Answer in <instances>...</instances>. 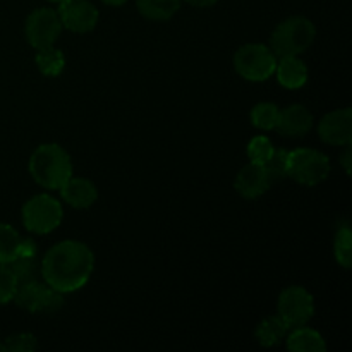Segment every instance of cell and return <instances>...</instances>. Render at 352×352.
Masks as SVG:
<instances>
[{"instance_id":"cell-9","label":"cell","mask_w":352,"mask_h":352,"mask_svg":"<svg viewBox=\"0 0 352 352\" xmlns=\"http://www.w3.org/2000/svg\"><path fill=\"white\" fill-rule=\"evenodd\" d=\"M24 31H26L28 43L36 50L54 47L62 31L60 17H58L57 10L41 7L28 16Z\"/></svg>"},{"instance_id":"cell-24","label":"cell","mask_w":352,"mask_h":352,"mask_svg":"<svg viewBox=\"0 0 352 352\" xmlns=\"http://www.w3.org/2000/svg\"><path fill=\"white\" fill-rule=\"evenodd\" d=\"M287 155L289 151L278 148V150H274V153L270 155V158L265 164H261L265 167L270 184H275V182L287 177Z\"/></svg>"},{"instance_id":"cell-25","label":"cell","mask_w":352,"mask_h":352,"mask_svg":"<svg viewBox=\"0 0 352 352\" xmlns=\"http://www.w3.org/2000/svg\"><path fill=\"white\" fill-rule=\"evenodd\" d=\"M274 144L267 136H256L248 144V157H250L251 162L265 164L270 158V155L274 153Z\"/></svg>"},{"instance_id":"cell-17","label":"cell","mask_w":352,"mask_h":352,"mask_svg":"<svg viewBox=\"0 0 352 352\" xmlns=\"http://www.w3.org/2000/svg\"><path fill=\"white\" fill-rule=\"evenodd\" d=\"M291 332V327L278 315L267 316L256 329V339L263 347H274L280 344Z\"/></svg>"},{"instance_id":"cell-33","label":"cell","mask_w":352,"mask_h":352,"mask_svg":"<svg viewBox=\"0 0 352 352\" xmlns=\"http://www.w3.org/2000/svg\"><path fill=\"white\" fill-rule=\"evenodd\" d=\"M0 351H3V346H2V342H0Z\"/></svg>"},{"instance_id":"cell-13","label":"cell","mask_w":352,"mask_h":352,"mask_svg":"<svg viewBox=\"0 0 352 352\" xmlns=\"http://www.w3.org/2000/svg\"><path fill=\"white\" fill-rule=\"evenodd\" d=\"M313 116L305 105H289L278 113V122L275 129L284 136H305L311 131Z\"/></svg>"},{"instance_id":"cell-2","label":"cell","mask_w":352,"mask_h":352,"mask_svg":"<svg viewBox=\"0 0 352 352\" xmlns=\"http://www.w3.org/2000/svg\"><path fill=\"white\" fill-rule=\"evenodd\" d=\"M31 177L45 189H60L72 177V162L67 151L55 143L38 146L30 158Z\"/></svg>"},{"instance_id":"cell-22","label":"cell","mask_w":352,"mask_h":352,"mask_svg":"<svg viewBox=\"0 0 352 352\" xmlns=\"http://www.w3.org/2000/svg\"><path fill=\"white\" fill-rule=\"evenodd\" d=\"M9 268L12 275L16 277L17 285L28 284V282L38 280V274H40V267H38L34 258L26 256H16L12 261H9Z\"/></svg>"},{"instance_id":"cell-32","label":"cell","mask_w":352,"mask_h":352,"mask_svg":"<svg viewBox=\"0 0 352 352\" xmlns=\"http://www.w3.org/2000/svg\"><path fill=\"white\" fill-rule=\"evenodd\" d=\"M50 2H62V0H50Z\"/></svg>"},{"instance_id":"cell-27","label":"cell","mask_w":352,"mask_h":352,"mask_svg":"<svg viewBox=\"0 0 352 352\" xmlns=\"http://www.w3.org/2000/svg\"><path fill=\"white\" fill-rule=\"evenodd\" d=\"M2 346H3V351L30 352L36 349L38 342H36V337H34L33 333H17V336L9 337Z\"/></svg>"},{"instance_id":"cell-20","label":"cell","mask_w":352,"mask_h":352,"mask_svg":"<svg viewBox=\"0 0 352 352\" xmlns=\"http://www.w3.org/2000/svg\"><path fill=\"white\" fill-rule=\"evenodd\" d=\"M278 113H280V109L275 103H258L251 110V124L261 131H272L277 127Z\"/></svg>"},{"instance_id":"cell-12","label":"cell","mask_w":352,"mask_h":352,"mask_svg":"<svg viewBox=\"0 0 352 352\" xmlns=\"http://www.w3.org/2000/svg\"><path fill=\"white\" fill-rule=\"evenodd\" d=\"M234 186H236V191L243 198L256 199L263 196L270 189L272 184L268 181V175L265 172L263 165L256 164V162H250L246 167L239 170Z\"/></svg>"},{"instance_id":"cell-29","label":"cell","mask_w":352,"mask_h":352,"mask_svg":"<svg viewBox=\"0 0 352 352\" xmlns=\"http://www.w3.org/2000/svg\"><path fill=\"white\" fill-rule=\"evenodd\" d=\"M351 157H352L351 148H349V144H347V150L344 151V155H342V165H344V168H346L347 174L351 172Z\"/></svg>"},{"instance_id":"cell-4","label":"cell","mask_w":352,"mask_h":352,"mask_svg":"<svg viewBox=\"0 0 352 352\" xmlns=\"http://www.w3.org/2000/svg\"><path fill=\"white\" fill-rule=\"evenodd\" d=\"M330 174V160L325 153L311 148H298L287 155V177L305 186H316Z\"/></svg>"},{"instance_id":"cell-16","label":"cell","mask_w":352,"mask_h":352,"mask_svg":"<svg viewBox=\"0 0 352 352\" xmlns=\"http://www.w3.org/2000/svg\"><path fill=\"white\" fill-rule=\"evenodd\" d=\"M287 349L294 352H323L327 351L325 339L316 330L301 325L287 333Z\"/></svg>"},{"instance_id":"cell-1","label":"cell","mask_w":352,"mask_h":352,"mask_svg":"<svg viewBox=\"0 0 352 352\" xmlns=\"http://www.w3.org/2000/svg\"><path fill=\"white\" fill-rule=\"evenodd\" d=\"M95 268L93 251L79 241H62L47 251L40 265L43 280L55 291L67 294L85 287Z\"/></svg>"},{"instance_id":"cell-23","label":"cell","mask_w":352,"mask_h":352,"mask_svg":"<svg viewBox=\"0 0 352 352\" xmlns=\"http://www.w3.org/2000/svg\"><path fill=\"white\" fill-rule=\"evenodd\" d=\"M21 237L14 227L0 223V263H9L17 256Z\"/></svg>"},{"instance_id":"cell-31","label":"cell","mask_w":352,"mask_h":352,"mask_svg":"<svg viewBox=\"0 0 352 352\" xmlns=\"http://www.w3.org/2000/svg\"><path fill=\"white\" fill-rule=\"evenodd\" d=\"M102 2H105L107 6H122L127 0H102Z\"/></svg>"},{"instance_id":"cell-21","label":"cell","mask_w":352,"mask_h":352,"mask_svg":"<svg viewBox=\"0 0 352 352\" xmlns=\"http://www.w3.org/2000/svg\"><path fill=\"white\" fill-rule=\"evenodd\" d=\"M333 253L336 260L340 267L351 268L352 265V232L347 223H342L336 234V243H333Z\"/></svg>"},{"instance_id":"cell-6","label":"cell","mask_w":352,"mask_h":352,"mask_svg":"<svg viewBox=\"0 0 352 352\" xmlns=\"http://www.w3.org/2000/svg\"><path fill=\"white\" fill-rule=\"evenodd\" d=\"M60 201L48 195H38L28 199L23 206V223L30 232L50 234L62 222Z\"/></svg>"},{"instance_id":"cell-15","label":"cell","mask_w":352,"mask_h":352,"mask_svg":"<svg viewBox=\"0 0 352 352\" xmlns=\"http://www.w3.org/2000/svg\"><path fill=\"white\" fill-rule=\"evenodd\" d=\"M277 79L284 88L298 89L302 88L308 81V67L299 57H284L277 62Z\"/></svg>"},{"instance_id":"cell-26","label":"cell","mask_w":352,"mask_h":352,"mask_svg":"<svg viewBox=\"0 0 352 352\" xmlns=\"http://www.w3.org/2000/svg\"><path fill=\"white\" fill-rule=\"evenodd\" d=\"M17 291L16 277L10 272L9 265L0 263V305L12 301Z\"/></svg>"},{"instance_id":"cell-10","label":"cell","mask_w":352,"mask_h":352,"mask_svg":"<svg viewBox=\"0 0 352 352\" xmlns=\"http://www.w3.org/2000/svg\"><path fill=\"white\" fill-rule=\"evenodd\" d=\"M57 14L62 28L72 33H88L98 23V10L89 0H62Z\"/></svg>"},{"instance_id":"cell-8","label":"cell","mask_w":352,"mask_h":352,"mask_svg":"<svg viewBox=\"0 0 352 352\" xmlns=\"http://www.w3.org/2000/svg\"><path fill=\"white\" fill-rule=\"evenodd\" d=\"M277 315L287 323L291 329L306 325L315 315V301L313 296L299 285H291L284 289L278 298Z\"/></svg>"},{"instance_id":"cell-14","label":"cell","mask_w":352,"mask_h":352,"mask_svg":"<svg viewBox=\"0 0 352 352\" xmlns=\"http://www.w3.org/2000/svg\"><path fill=\"white\" fill-rule=\"evenodd\" d=\"M60 195L69 206L79 210L89 208L98 198L96 186L82 177H69L60 188Z\"/></svg>"},{"instance_id":"cell-7","label":"cell","mask_w":352,"mask_h":352,"mask_svg":"<svg viewBox=\"0 0 352 352\" xmlns=\"http://www.w3.org/2000/svg\"><path fill=\"white\" fill-rule=\"evenodd\" d=\"M12 301L19 308L26 309L30 313H55L64 306V296L62 292L55 291L54 287L47 284V282L33 280L28 284L17 285V291L14 294Z\"/></svg>"},{"instance_id":"cell-30","label":"cell","mask_w":352,"mask_h":352,"mask_svg":"<svg viewBox=\"0 0 352 352\" xmlns=\"http://www.w3.org/2000/svg\"><path fill=\"white\" fill-rule=\"evenodd\" d=\"M186 2L195 7H210L213 3H217V0H186Z\"/></svg>"},{"instance_id":"cell-18","label":"cell","mask_w":352,"mask_h":352,"mask_svg":"<svg viewBox=\"0 0 352 352\" xmlns=\"http://www.w3.org/2000/svg\"><path fill=\"white\" fill-rule=\"evenodd\" d=\"M182 0H138V9L151 21H167L181 7Z\"/></svg>"},{"instance_id":"cell-11","label":"cell","mask_w":352,"mask_h":352,"mask_svg":"<svg viewBox=\"0 0 352 352\" xmlns=\"http://www.w3.org/2000/svg\"><path fill=\"white\" fill-rule=\"evenodd\" d=\"M320 140L333 146H347L352 143V110L339 109L327 113L318 126Z\"/></svg>"},{"instance_id":"cell-28","label":"cell","mask_w":352,"mask_h":352,"mask_svg":"<svg viewBox=\"0 0 352 352\" xmlns=\"http://www.w3.org/2000/svg\"><path fill=\"white\" fill-rule=\"evenodd\" d=\"M38 246L33 239H21L19 251H17V256H26V258H36Z\"/></svg>"},{"instance_id":"cell-3","label":"cell","mask_w":352,"mask_h":352,"mask_svg":"<svg viewBox=\"0 0 352 352\" xmlns=\"http://www.w3.org/2000/svg\"><path fill=\"white\" fill-rule=\"evenodd\" d=\"M316 36V28L308 17L294 16L278 24L270 38V48L277 58L299 57Z\"/></svg>"},{"instance_id":"cell-5","label":"cell","mask_w":352,"mask_h":352,"mask_svg":"<svg viewBox=\"0 0 352 352\" xmlns=\"http://www.w3.org/2000/svg\"><path fill=\"white\" fill-rule=\"evenodd\" d=\"M234 67L246 81H267L277 67V57L263 43H250L241 47L234 55Z\"/></svg>"},{"instance_id":"cell-19","label":"cell","mask_w":352,"mask_h":352,"mask_svg":"<svg viewBox=\"0 0 352 352\" xmlns=\"http://www.w3.org/2000/svg\"><path fill=\"white\" fill-rule=\"evenodd\" d=\"M38 69H40L41 74L48 76V78H55V76L60 74L65 67V57L60 50L54 47L41 48L38 50L36 57H34Z\"/></svg>"}]
</instances>
